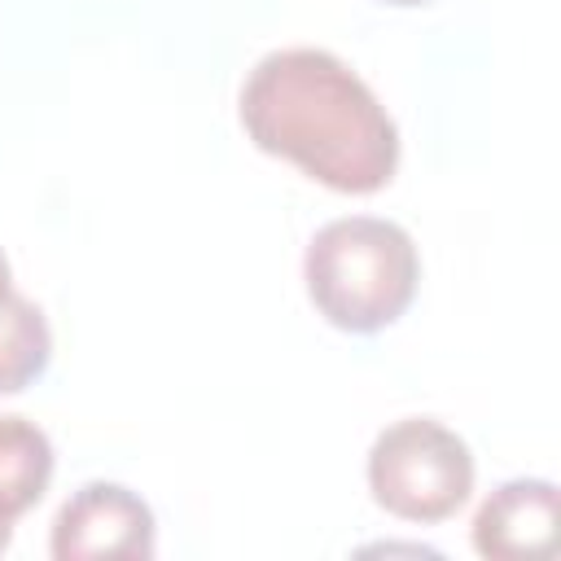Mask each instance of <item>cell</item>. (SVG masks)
I'll return each mask as SVG.
<instances>
[{"label": "cell", "instance_id": "cell-7", "mask_svg": "<svg viewBox=\"0 0 561 561\" xmlns=\"http://www.w3.org/2000/svg\"><path fill=\"white\" fill-rule=\"evenodd\" d=\"M48 359H53V333L44 311L31 298L4 289L0 294V394H18L35 386Z\"/></svg>", "mask_w": 561, "mask_h": 561}, {"label": "cell", "instance_id": "cell-8", "mask_svg": "<svg viewBox=\"0 0 561 561\" xmlns=\"http://www.w3.org/2000/svg\"><path fill=\"white\" fill-rule=\"evenodd\" d=\"M9 539H13V522H0V552L9 548Z\"/></svg>", "mask_w": 561, "mask_h": 561}, {"label": "cell", "instance_id": "cell-2", "mask_svg": "<svg viewBox=\"0 0 561 561\" xmlns=\"http://www.w3.org/2000/svg\"><path fill=\"white\" fill-rule=\"evenodd\" d=\"M302 280L307 298L333 329L377 333L412 307L421 254L399 224L351 215L324 224L311 237L302 254Z\"/></svg>", "mask_w": 561, "mask_h": 561}, {"label": "cell", "instance_id": "cell-1", "mask_svg": "<svg viewBox=\"0 0 561 561\" xmlns=\"http://www.w3.org/2000/svg\"><path fill=\"white\" fill-rule=\"evenodd\" d=\"M241 127L333 193H377L399 167V127L373 88L324 48H276L241 83Z\"/></svg>", "mask_w": 561, "mask_h": 561}, {"label": "cell", "instance_id": "cell-4", "mask_svg": "<svg viewBox=\"0 0 561 561\" xmlns=\"http://www.w3.org/2000/svg\"><path fill=\"white\" fill-rule=\"evenodd\" d=\"M48 552L57 561H149L158 552V526L136 491L88 482L57 508Z\"/></svg>", "mask_w": 561, "mask_h": 561}, {"label": "cell", "instance_id": "cell-6", "mask_svg": "<svg viewBox=\"0 0 561 561\" xmlns=\"http://www.w3.org/2000/svg\"><path fill=\"white\" fill-rule=\"evenodd\" d=\"M53 443L26 416H0V522L35 508L53 482Z\"/></svg>", "mask_w": 561, "mask_h": 561}, {"label": "cell", "instance_id": "cell-3", "mask_svg": "<svg viewBox=\"0 0 561 561\" xmlns=\"http://www.w3.org/2000/svg\"><path fill=\"white\" fill-rule=\"evenodd\" d=\"M368 491L390 517L421 526L447 522L473 491V451L430 416L394 421L373 438Z\"/></svg>", "mask_w": 561, "mask_h": 561}, {"label": "cell", "instance_id": "cell-10", "mask_svg": "<svg viewBox=\"0 0 561 561\" xmlns=\"http://www.w3.org/2000/svg\"><path fill=\"white\" fill-rule=\"evenodd\" d=\"M381 4H430V0H381Z\"/></svg>", "mask_w": 561, "mask_h": 561}, {"label": "cell", "instance_id": "cell-5", "mask_svg": "<svg viewBox=\"0 0 561 561\" xmlns=\"http://www.w3.org/2000/svg\"><path fill=\"white\" fill-rule=\"evenodd\" d=\"M473 548L486 561H543L557 548V486L513 478L495 486L473 517Z\"/></svg>", "mask_w": 561, "mask_h": 561}, {"label": "cell", "instance_id": "cell-9", "mask_svg": "<svg viewBox=\"0 0 561 561\" xmlns=\"http://www.w3.org/2000/svg\"><path fill=\"white\" fill-rule=\"evenodd\" d=\"M4 289H13V285H9V263H4V254H0V294H4Z\"/></svg>", "mask_w": 561, "mask_h": 561}]
</instances>
